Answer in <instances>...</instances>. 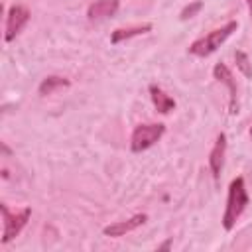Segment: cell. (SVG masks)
<instances>
[{
    "label": "cell",
    "mask_w": 252,
    "mask_h": 252,
    "mask_svg": "<svg viewBox=\"0 0 252 252\" xmlns=\"http://www.w3.org/2000/svg\"><path fill=\"white\" fill-rule=\"evenodd\" d=\"M248 205V193L244 185V177H236L228 185V197H226V209L222 215V226L224 230H232L240 215L244 213Z\"/></svg>",
    "instance_id": "1"
},
{
    "label": "cell",
    "mask_w": 252,
    "mask_h": 252,
    "mask_svg": "<svg viewBox=\"0 0 252 252\" xmlns=\"http://www.w3.org/2000/svg\"><path fill=\"white\" fill-rule=\"evenodd\" d=\"M236 28H238V22L232 20V22L224 24L222 28H217V30L209 32L207 35L195 39V41L189 45V53H191V55H197V57H207V55L215 53V51L232 35V32H236Z\"/></svg>",
    "instance_id": "2"
},
{
    "label": "cell",
    "mask_w": 252,
    "mask_h": 252,
    "mask_svg": "<svg viewBox=\"0 0 252 252\" xmlns=\"http://www.w3.org/2000/svg\"><path fill=\"white\" fill-rule=\"evenodd\" d=\"M165 132V126L163 124H138L132 132V138H130V148L132 152L140 154L148 148H152Z\"/></svg>",
    "instance_id": "3"
},
{
    "label": "cell",
    "mask_w": 252,
    "mask_h": 252,
    "mask_svg": "<svg viewBox=\"0 0 252 252\" xmlns=\"http://www.w3.org/2000/svg\"><path fill=\"white\" fill-rule=\"evenodd\" d=\"M0 211H2V217H4V234H2V244H8L10 240H14L22 228L28 224L30 217H32V209L26 207L18 213H10V209L6 205H0Z\"/></svg>",
    "instance_id": "4"
},
{
    "label": "cell",
    "mask_w": 252,
    "mask_h": 252,
    "mask_svg": "<svg viewBox=\"0 0 252 252\" xmlns=\"http://www.w3.org/2000/svg\"><path fill=\"white\" fill-rule=\"evenodd\" d=\"M30 22V10L22 4H14L10 10H8V16H6V33H4V39L6 41H12L22 30L24 26Z\"/></svg>",
    "instance_id": "5"
},
{
    "label": "cell",
    "mask_w": 252,
    "mask_h": 252,
    "mask_svg": "<svg viewBox=\"0 0 252 252\" xmlns=\"http://www.w3.org/2000/svg\"><path fill=\"white\" fill-rule=\"evenodd\" d=\"M213 75H215V79H217L219 83H224V85H226L228 96H230V100H228V112H230V114H236V112H238V91H236V83H234V79H232L230 69H228L224 63H217L215 69H213Z\"/></svg>",
    "instance_id": "6"
},
{
    "label": "cell",
    "mask_w": 252,
    "mask_h": 252,
    "mask_svg": "<svg viewBox=\"0 0 252 252\" xmlns=\"http://www.w3.org/2000/svg\"><path fill=\"white\" fill-rule=\"evenodd\" d=\"M224 154H226V134L220 132L217 136V142H215L211 154H209V167H211L215 181H219V177H220V171L224 165Z\"/></svg>",
    "instance_id": "7"
},
{
    "label": "cell",
    "mask_w": 252,
    "mask_h": 252,
    "mask_svg": "<svg viewBox=\"0 0 252 252\" xmlns=\"http://www.w3.org/2000/svg\"><path fill=\"white\" fill-rule=\"evenodd\" d=\"M146 220H148V215L140 213V215H134V217H130V219H126V220H118V222H114V224L104 226L102 232H104L106 236H124L126 232H132V230H136L138 226H142Z\"/></svg>",
    "instance_id": "8"
},
{
    "label": "cell",
    "mask_w": 252,
    "mask_h": 252,
    "mask_svg": "<svg viewBox=\"0 0 252 252\" xmlns=\"http://www.w3.org/2000/svg\"><path fill=\"white\" fill-rule=\"evenodd\" d=\"M118 6H120V0H94L87 10V18L91 22L106 20L118 12Z\"/></svg>",
    "instance_id": "9"
},
{
    "label": "cell",
    "mask_w": 252,
    "mask_h": 252,
    "mask_svg": "<svg viewBox=\"0 0 252 252\" xmlns=\"http://www.w3.org/2000/svg\"><path fill=\"white\" fill-rule=\"evenodd\" d=\"M150 96H152V102L159 114H169L175 108V100L158 85H150Z\"/></svg>",
    "instance_id": "10"
},
{
    "label": "cell",
    "mask_w": 252,
    "mask_h": 252,
    "mask_svg": "<svg viewBox=\"0 0 252 252\" xmlns=\"http://www.w3.org/2000/svg\"><path fill=\"white\" fill-rule=\"evenodd\" d=\"M150 30H152V24L134 26V28H120V30H114V32H112V37H110V41L116 45V43H120V41H124V39H130V37H134V35L146 33V32H150Z\"/></svg>",
    "instance_id": "11"
},
{
    "label": "cell",
    "mask_w": 252,
    "mask_h": 252,
    "mask_svg": "<svg viewBox=\"0 0 252 252\" xmlns=\"http://www.w3.org/2000/svg\"><path fill=\"white\" fill-rule=\"evenodd\" d=\"M71 83L67 81V79H63V77H57V75H51V77H45L43 81H41V85H39V94L41 96H47V94H53L57 89H63V87H69Z\"/></svg>",
    "instance_id": "12"
},
{
    "label": "cell",
    "mask_w": 252,
    "mask_h": 252,
    "mask_svg": "<svg viewBox=\"0 0 252 252\" xmlns=\"http://www.w3.org/2000/svg\"><path fill=\"white\" fill-rule=\"evenodd\" d=\"M234 59H236V65L242 71V75L244 77H250L252 75V67H250V61H248V55L244 51H236L234 53Z\"/></svg>",
    "instance_id": "13"
},
{
    "label": "cell",
    "mask_w": 252,
    "mask_h": 252,
    "mask_svg": "<svg viewBox=\"0 0 252 252\" xmlns=\"http://www.w3.org/2000/svg\"><path fill=\"white\" fill-rule=\"evenodd\" d=\"M203 8V2L201 0H197V2H193L191 6H185L183 10H181V20H187V18H193L199 10Z\"/></svg>",
    "instance_id": "14"
},
{
    "label": "cell",
    "mask_w": 252,
    "mask_h": 252,
    "mask_svg": "<svg viewBox=\"0 0 252 252\" xmlns=\"http://www.w3.org/2000/svg\"><path fill=\"white\" fill-rule=\"evenodd\" d=\"M246 4H248V10H250V14H252V0H246Z\"/></svg>",
    "instance_id": "15"
},
{
    "label": "cell",
    "mask_w": 252,
    "mask_h": 252,
    "mask_svg": "<svg viewBox=\"0 0 252 252\" xmlns=\"http://www.w3.org/2000/svg\"><path fill=\"white\" fill-rule=\"evenodd\" d=\"M250 138H252V128H250Z\"/></svg>",
    "instance_id": "16"
}]
</instances>
